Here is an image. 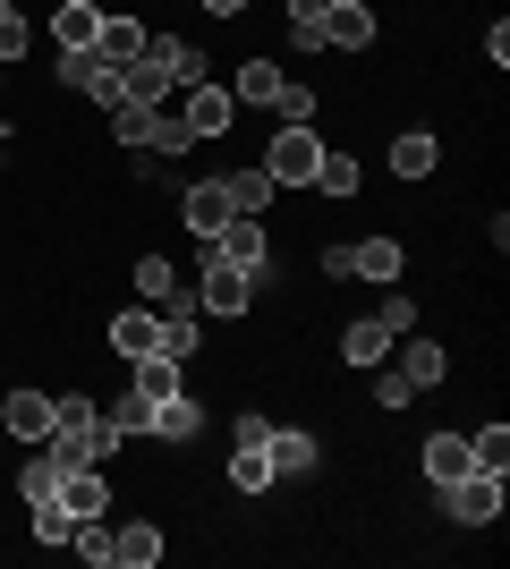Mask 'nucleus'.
<instances>
[{"instance_id":"obj_22","label":"nucleus","mask_w":510,"mask_h":569,"mask_svg":"<svg viewBox=\"0 0 510 569\" xmlns=\"http://www.w3.org/2000/svg\"><path fill=\"white\" fill-rule=\"evenodd\" d=\"M94 51H102V60H111V69H128V60H137V51H146V26H137V18H102Z\"/></svg>"},{"instance_id":"obj_23","label":"nucleus","mask_w":510,"mask_h":569,"mask_svg":"<svg viewBox=\"0 0 510 569\" xmlns=\"http://www.w3.org/2000/svg\"><path fill=\"white\" fill-rule=\"evenodd\" d=\"M434 162H442V137H426V128H409V137L391 144V170H400V179H426Z\"/></svg>"},{"instance_id":"obj_27","label":"nucleus","mask_w":510,"mask_h":569,"mask_svg":"<svg viewBox=\"0 0 510 569\" xmlns=\"http://www.w3.org/2000/svg\"><path fill=\"white\" fill-rule=\"evenodd\" d=\"M230 485H239V493H272V459H264V442H239V459H230Z\"/></svg>"},{"instance_id":"obj_32","label":"nucleus","mask_w":510,"mask_h":569,"mask_svg":"<svg viewBox=\"0 0 510 569\" xmlns=\"http://www.w3.org/2000/svg\"><path fill=\"white\" fill-rule=\"evenodd\" d=\"M26 510H34V536H43V545H69L77 536V519L60 510V501H26Z\"/></svg>"},{"instance_id":"obj_2","label":"nucleus","mask_w":510,"mask_h":569,"mask_svg":"<svg viewBox=\"0 0 510 569\" xmlns=\"http://www.w3.org/2000/svg\"><path fill=\"white\" fill-rule=\"evenodd\" d=\"M196 307H204V315H247V307H256V272H239L230 256H213V247H204V281H196Z\"/></svg>"},{"instance_id":"obj_26","label":"nucleus","mask_w":510,"mask_h":569,"mask_svg":"<svg viewBox=\"0 0 510 569\" xmlns=\"http://www.w3.org/2000/svg\"><path fill=\"white\" fill-rule=\"evenodd\" d=\"M307 188H323V196H358V153H332L323 144V162H316V179Z\"/></svg>"},{"instance_id":"obj_14","label":"nucleus","mask_w":510,"mask_h":569,"mask_svg":"<svg viewBox=\"0 0 510 569\" xmlns=\"http://www.w3.org/2000/svg\"><path fill=\"white\" fill-rule=\"evenodd\" d=\"M102 501H111V485L94 468H60V510L69 519H102Z\"/></svg>"},{"instance_id":"obj_16","label":"nucleus","mask_w":510,"mask_h":569,"mask_svg":"<svg viewBox=\"0 0 510 569\" xmlns=\"http://www.w3.org/2000/svg\"><path fill=\"white\" fill-rule=\"evenodd\" d=\"M153 433H162V442H196V433H204V408H196L188 391H170V400H153Z\"/></svg>"},{"instance_id":"obj_4","label":"nucleus","mask_w":510,"mask_h":569,"mask_svg":"<svg viewBox=\"0 0 510 569\" xmlns=\"http://www.w3.org/2000/svg\"><path fill=\"white\" fill-rule=\"evenodd\" d=\"M204 247H213V256H230L239 272H256V281L272 272V238H264V213H230L213 238H204Z\"/></svg>"},{"instance_id":"obj_31","label":"nucleus","mask_w":510,"mask_h":569,"mask_svg":"<svg viewBox=\"0 0 510 569\" xmlns=\"http://www.w3.org/2000/svg\"><path fill=\"white\" fill-rule=\"evenodd\" d=\"M468 451H477V468L502 476L510 468V426H486V433H468Z\"/></svg>"},{"instance_id":"obj_12","label":"nucleus","mask_w":510,"mask_h":569,"mask_svg":"<svg viewBox=\"0 0 510 569\" xmlns=\"http://www.w3.org/2000/svg\"><path fill=\"white\" fill-rule=\"evenodd\" d=\"M111 349H120V357H153V349H162V315H153V307L111 315Z\"/></svg>"},{"instance_id":"obj_9","label":"nucleus","mask_w":510,"mask_h":569,"mask_svg":"<svg viewBox=\"0 0 510 569\" xmlns=\"http://www.w3.org/2000/svg\"><path fill=\"white\" fill-rule=\"evenodd\" d=\"M0 426L18 433V442H51V391H9V400H0Z\"/></svg>"},{"instance_id":"obj_24","label":"nucleus","mask_w":510,"mask_h":569,"mask_svg":"<svg viewBox=\"0 0 510 569\" xmlns=\"http://www.w3.org/2000/svg\"><path fill=\"white\" fill-rule=\"evenodd\" d=\"M128 366H137V391H146V400H170V391H188V382H179V357H128Z\"/></svg>"},{"instance_id":"obj_29","label":"nucleus","mask_w":510,"mask_h":569,"mask_svg":"<svg viewBox=\"0 0 510 569\" xmlns=\"http://www.w3.org/2000/svg\"><path fill=\"white\" fill-rule=\"evenodd\" d=\"M18 493H26V501H60V451H43V459H34V468L18 476Z\"/></svg>"},{"instance_id":"obj_30","label":"nucleus","mask_w":510,"mask_h":569,"mask_svg":"<svg viewBox=\"0 0 510 569\" xmlns=\"http://www.w3.org/2000/svg\"><path fill=\"white\" fill-rule=\"evenodd\" d=\"M137 289H146L153 307H170V298H179V272H170L162 256H146V263H137Z\"/></svg>"},{"instance_id":"obj_3","label":"nucleus","mask_w":510,"mask_h":569,"mask_svg":"<svg viewBox=\"0 0 510 569\" xmlns=\"http://www.w3.org/2000/svg\"><path fill=\"white\" fill-rule=\"evenodd\" d=\"M442 501H451V519H460V527H493L510 493H502V476H493V468H468V476L442 485Z\"/></svg>"},{"instance_id":"obj_19","label":"nucleus","mask_w":510,"mask_h":569,"mask_svg":"<svg viewBox=\"0 0 510 569\" xmlns=\"http://www.w3.org/2000/svg\"><path fill=\"white\" fill-rule=\"evenodd\" d=\"M111 561H120V569H153V561H162V527H153V519L120 527V536H111Z\"/></svg>"},{"instance_id":"obj_18","label":"nucleus","mask_w":510,"mask_h":569,"mask_svg":"<svg viewBox=\"0 0 510 569\" xmlns=\"http://www.w3.org/2000/svg\"><path fill=\"white\" fill-rule=\"evenodd\" d=\"M477 468V451H468V433H426V476L434 485H451V476Z\"/></svg>"},{"instance_id":"obj_1","label":"nucleus","mask_w":510,"mask_h":569,"mask_svg":"<svg viewBox=\"0 0 510 569\" xmlns=\"http://www.w3.org/2000/svg\"><path fill=\"white\" fill-rule=\"evenodd\" d=\"M316 162H323V137H316V128H281V137L264 144V179H272V188H307Z\"/></svg>"},{"instance_id":"obj_15","label":"nucleus","mask_w":510,"mask_h":569,"mask_svg":"<svg viewBox=\"0 0 510 569\" xmlns=\"http://www.w3.org/2000/svg\"><path fill=\"white\" fill-rule=\"evenodd\" d=\"M179 213H188V230H196V238H213L221 221H230V188H221V179H196Z\"/></svg>"},{"instance_id":"obj_36","label":"nucleus","mask_w":510,"mask_h":569,"mask_svg":"<svg viewBox=\"0 0 510 569\" xmlns=\"http://www.w3.org/2000/svg\"><path fill=\"white\" fill-rule=\"evenodd\" d=\"M18 60H26V18L0 9V69H18Z\"/></svg>"},{"instance_id":"obj_10","label":"nucleus","mask_w":510,"mask_h":569,"mask_svg":"<svg viewBox=\"0 0 510 569\" xmlns=\"http://www.w3.org/2000/svg\"><path fill=\"white\" fill-rule=\"evenodd\" d=\"M349 281L391 289V281H400V238H358V247H349Z\"/></svg>"},{"instance_id":"obj_20","label":"nucleus","mask_w":510,"mask_h":569,"mask_svg":"<svg viewBox=\"0 0 510 569\" xmlns=\"http://www.w3.org/2000/svg\"><path fill=\"white\" fill-rule=\"evenodd\" d=\"M281 86H290V77L272 69V60H247L239 86H230V102H256V111H272V102H281Z\"/></svg>"},{"instance_id":"obj_25","label":"nucleus","mask_w":510,"mask_h":569,"mask_svg":"<svg viewBox=\"0 0 510 569\" xmlns=\"http://www.w3.org/2000/svg\"><path fill=\"white\" fill-rule=\"evenodd\" d=\"M153 111H162V102H111V137L146 153V144H153Z\"/></svg>"},{"instance_id":"obj_28","label":"nucleus","mask_w":510,"mask_h":569,"mask_svg":"<svg viewBox=\"0 0 510 569\" xmlns=\"http://www.w3.org/2000/svg\"><path fill=\"white\" fill-rule=\"evenodd\" d=\"M102 417L120 426V442H137V433H153V400H146V391H128V400H111V408H102Z\"/></svg>"},{"instance_id":"obj_11","label":"nucleus","mask_w":510,"mask_h":569,"mask_svg":"<svg viewBox=\"0 0 510 569\" xmlns=\"http://www.w3.org/2000/svg\"><path fill=\"white\" fill-rule=\"evenodd\" d=\"M391 349H400V375H409V391H434L442 375H451V357H442V340H391Z\"/></svg>"},{"instance_id":"obj_7","label":"nucleus","mask_w":510,"mask_h":569,"mask_svg":"<svg viewBox=\"0 0 510 569\" xmlns=\"http://www.w3.org/2000/svg\"><path fill=\"white\" fill-rule=\"evenodd\" d=\"M264 459H272V485H281V476L298 485V476L323 468V442H316V433H298V426H272L264 433Z\"/></svg>"},{"instance_id":"obj_33","label":"nucleus","mask_w":510,"mask_h":569,"mask_svg":"<svg viewBox=\"0 0 510 569\" xmlns=\"http://www.w3.org/2000/svg\"><path fill=\"white\" fill-rule=\"evenodd\" d=\"M188 119H179V111H153V144H146V153H188Z\"/></svg>"},{"instance_id":"obj_38","label":"nucleus","mask_w":510,"mask_h":569,"mask_svg":"<svg viewBox=\"0 0 510 569\" xmlns=\"http://www.w3.org/2000/svg\"><path fill=\"white\" fill-rule=\"evenodd\" d=\"M383 323H391V332H417V298H400V289H391V298H383Z\"/></svg>"},{"instance_id":"obj_21","label":"nucleus","mask_w":510,"mask_h":569,"mask_svg":"<svg viewBox=\"0 0 510 569\" xmlns=\"http://www.w3.org/2000/svg\"><path fill=\"white\" fill-rule=\"evenodd\" d=\"M221 188H230V213H272V196H281V188L264 179V162H256V170H230Z\"/></svg>"},{"instance_id":"obj_37","label":"nucleus","mask_w":510,"mask_h":569,"mask_svg":"<svg viewBox=\"0 0 510 569\" xmlns=\"http://www.w3.org/2000/svg\"><path fill=\"white\" fill-rule=\"evenodd\" d=\"M417 391H409V375H400V366H383V375H374V408H409Z\"/></svg>"},{"instance_id":"obj_35","label":"nucleus","mask_w":510,"mask_h":569,"mask_svg":"<svg viewBox=\"0 0 510 569\" xmlns=\"http://www.w3.org/2000/svg\"><path fill=\"white\" fill-rule=\"evenodd\" d=\"M69 552H86V561H111V527H102V519H77Z\"/></svg>"},{"instance_id":"obj_8","label":"nucleus","mask_w":510,"mask_h":569,"mask_svg":"<svg viewBox=\"0 0 510 569\" xmlns=\"http://www.w3.org/2000/svg\"><path fill=\"white\" fill-rule=\"evenodd\" d=\"M374 43V9L366 0H332L323 9V51H366Z\"/></svg>"},{"instance_id":"obj_17","label":"nucleus","mask_w":510,"mask_h":569,"mask_svg":"<svg viewBox=\"0 0 510 569\" xmlns=\"http://www.w3.org/2000/svg\"><path fill=\"white\" fill-rule=\"evenodd\" d=\"M391 340H400V332H391L383 315H374V323H349V332H340V357H349V366H383Z\"/></svg>"},{"instance_id":"obj_39","label":"nucleus","mask_w":510,"mask_h":569,"mask_svg":"<svg viewBox=\"0 0 510 569\" xmlns=\"http://www.w3.org/2000/svg\"><path fill=\"white\" fill-rule=\"evenodd\" d=\"M196 9H213V18H239L247 0H196Z\"/></svg>"},{"instance_id":"obj_5","label":"nucleus","mask_w":510,"mask_h":569,"mask_svg":"<svg viewBox=\"0 0 510 569\" xmlns=\"http://www.w3.org/2000/svg\"><path fill=\"white\" fill-rule=\"evenodd\" d=\"M162 86H204V51L188 43V34H146V51H137Z\"/></svg>"},{"instance_id":"obj_13","label":"nucleus","mask_w":510,"mask_h":569,"mask_svg":"<svg viewBox=\"0 0 510 569\" xmlns=\"http://www.w3.org/2000/svg\"><path fill=\"white\" fill-rule=\"evenodd\" d=\"M51 34H60V51H94V34H102V0H60Z\"/></svg>"},{"instance_id":"obj_6","label":"nucleus","mask_w":510,"mask_h":569,"mask_svg":"<svg viewBox=\"0 0 510 569\" xmlns=\"http://www.w3.org/2000/svg\"><path fill=\"white\" fill-rule=\"evenodd\" d=\"M179 119H188V137L204 144V137H230V119H239V102H230V86H188V102H179Z\"/></svg>"},{"instance_id":"obj_40","label":"nucleus","mask_w":510,"mask_h":569,"mask_svg":"<svg viewBox=\"0 0 510 569\" xmlns=\"http://www.w3.org/2000/svg\"><path fill=\"white\" fill-rule=\"evenodd\" d=\"M0 9H18V0H0Z\"/></svg>"},{"instance_id":"obj_34","label":"nucleus","mask_w":510,"mask_h":569,"mask_svg":"<svg viewBox=\"0 0 510 569\" xmlns=\"http://www.w3.org/2000/svg\"><path fill=\"white\" fill-rule=\"evenodd\" d=\"M272 111H281V128H316V94H307V86H281Z\"/></svg>"}]
</instances>
